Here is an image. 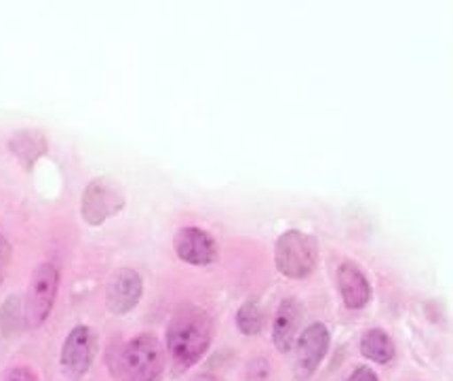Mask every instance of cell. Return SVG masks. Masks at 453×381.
Wrapping results in <instances>:
<instances>
[{"label":"cell","instance_id":"1","mask_svg":"<svg viewBox=\"0 0 453 381\" xmlns=\"http://www.w3.org/2000/svg\"><path fill=\"white\" fill-rule=\"evenodd\" d=\"M213 339L211 316L196 306H181L167 327V350L178 371H188L207 354Z\"/></svg>","mask_w":453,"mask_h":381},{"label":"cell","instance_id":"2","mask_svg":"<svg viewBox=\"0 0 453 381\" xmlns=\"http://www.w3.org/2000/svg\"><path fill=\"white\" fill-rule=\"evenodd\" d=\"M119 381H158L165 373L163 344L154 333L131 337L112 364Z\"/></svg>","mask_w":453,"mask_h":381},{"label":"cell","instance_id":"3","mask_svg":"<svg viewBox=\"0 0 453 381\" xmlns=\"http://www.w3.org/2000/svg\"><path fill=\"white\" fill-rule=\"evenodd\" d=\"M276 270L287 278H308L319 263V242L302 230H287L274 245Z\"/></svg>","mask_w":453,"mask_h":381},{"label":"cell","instance_id":"4","mask_svg":"<svg viewBox=\"0 0 453 381\" xmlns=\"http://www.w3.org/2000/svg\"><path fill=\"white\" fill-rule=\"evenodd\" d=\"M59 268L53 262H42L35 268L24 300L26 327H42L51 316L59 293Z\"/></svg>","mask_w":453,"mask_h":381},{"label":"cell","instance_id":"5","mask_svg":"<svg viewBox=\"0 0 453 381\" xmlns=\"http://www.w3.org/2000/svg\"><path fill=\"white\" fill-rule=\"evenodd\" d=\"M125 209V192L108 178H96L87 184L81 198V215L97 228Z\"/></svg>","mask_w":453,"mask_h":381},{"label":"cell","instance_id":"6","mask_svg":"<svg viewBox=\"0 0 453 381\" xmlns=\"http://www.w3.org/2000/svg\"><path fill=\"white\" fill-rule=\"evenodd\" d=\"M97 333L87 324H76L65 335L62 352H59V367L68 379H81L89 373L97 356Z\"/></svg>","mask_w":453,"mask_h":381},{"label":"cell","instance_id":"7","mask_svg":"<svg viewBox=\"0 0 453 381\" xmlns=\"http://www.w3.org/2000/svg\"><path fill=\"white\" fill-rule=\"evenodd\" d=\"M331 333L323 323H312L302 331L296 344L294 377L296 381H308L319 371L320 362L329 354Z\"/></svg>","mask_w":453,"mask_h":381},{"label":"cell","instance_id":"8","mask_svg":"<svg viewBox=\"0 0 453 381\" xmlns=\"http://www.w3.org/2000/svg\"><path fill=\"white\" fill-rule=\"evenodd\" d=\"M143 295V278L134 268H119L108 278L106 285V308L114 316L129 314Z\"/></svg>","mask_w":453,"mask_h":381},{"label":"cell","instance_id":"9","mask_svg":"<svg viewBox=\"0 0 453 381\" xmlns=\"http://www.w3.org/2000/svg\"><path fill=\"white\" fill-rule=\"evenodd\" d=\"M173 248L175 255L190 266H211L218 259V242L209 232L195 228V225H186V228L175 232Z\"/></svg>","mask_w":453,"mask_h":381},{"label":"cell","instance_id":"10","mask_svg":"<svg viewBox=\"0 0 453 381\" xmlns=\"http://www.w3.org/2000/svg\"><path fill=\"white\" fill-rule=\"evenodd\" d=\"M338 291L348 310H363L373 297L367 274L355 262H344L338 268Z\"/></svg>","mask_w":453,"mask_h":381},{"label":"cell","instance_id":"11","mask_svg":"<svg viewBox=\"0 0 453 381\" xmlns=\"http://www.w3.org/2000/svg\"><path fill=\"white\" fill-rule=\"evenodd\" d=\"M303 308L296 297H287L276 308L274 320H273V344L280 354H287L296 344L297 331L302 327Z\"/></svg>","mask_w":453,"mask_h":381},{"label":"cell","instance_id":"12","mask_svg":"<svg viewBox=\"0 0 453 381\" xmlns=\"http://www.w3.org/2000/svg\"><path fill=\"white\" fill-rule=\"evenodd\" d=\"M9 150L26 169H32L47 154L49 141L42 131L24 129L9 137Z\"/></svg>","mask_w":453,"mask_h":381},{"label":"cell","instance_id":"13","mask_svg":"<svg viewBox=\"0 0 453 381\" xmlns=\"http://www.w3.org/2000/svg\"><path fill=\"white\" fill-rule=\"evenodd\" d=\"M361 354L375 364H388L396 356L395 341L384 329L373 327L361 337Z\"/></svg>","mask_w":453,"mask_h":381},{"label":"cell","instance_id":"14","mask_svg":"<svg viewBox=\"0 0 453 381\" xmlns=\"http://www.w3.org/2000/svg\"><path fill=\"white\" fill-rule=\"evenodd\" d=\"M21 327H26L24 301L19 300V295H11L9 300L0 306V333L11 337L19 333Z\"/></svg>","mask_w":453,"mask_h":381},{"label":"cell","instance_id":"15","mask_svg":"<svg viewBox=\"0 0 453 381\" xmlns=\"http://www.w3.org/2000/svg\"><path fill=\"white\" fill-rule=\"evenodd\" d=\"M236 327L242 335H257L264 329V312L256 300L245 301L236 312Z\"/></svg>","mask_w":453,"mask_h":381},{"label":"cell","instance_id":"16","mask_svg":"<svg viewBox=\"0 0 453 381\" xmlns=\"http://www.w3.org/2000/svg\"><path fill=\"white\" fill-rule=\"evenodd\" d=\"M11 259H13V247H11V242L0 234V285L7 278Z\"/></svg>","mask_w":453,"mask_h":381},{"label":"cell","instance_id":"17","mask_svg":"<svg viewBox=\"0 0 453 381\" xmlns=\"http://www.w3.org/2000/svg\"><path fill=\"white\" fill-rule=\"evenodd\" d=\"M3 381H38V375L30 367H26V364H19V367L9 369Z\"/></svg>","mask_w":453,"mask_h":381},{"label":"cell","instance_id":"18","mask_svg":"<svg viewBox=\"0 0 453 381\" xmlns=\"http://www.w3.org/2000/svg\"><path fill=\"white\" fill-rule=\"evenodd\" d=\"M348 381H380V377L372 367H365V364H363V367H358V369H355V371H352V375L348 377Z\"/></svg>","mask_w":453,"mask_h":381},{"label":"cell","instance_id":"19","mask_svg":"<svg viewBox=\"0 0 453 381\" xmlns=\"http://www.w3.org/2000/svg\"><path fill=\"white\" fill-rule=\"evenodd\" d=\"M195 381H222V379H219L218 375H211V373H203V375H198V377H196Z\"/></svg>","mask_w":453,"mask_h":381}]
</instances>
